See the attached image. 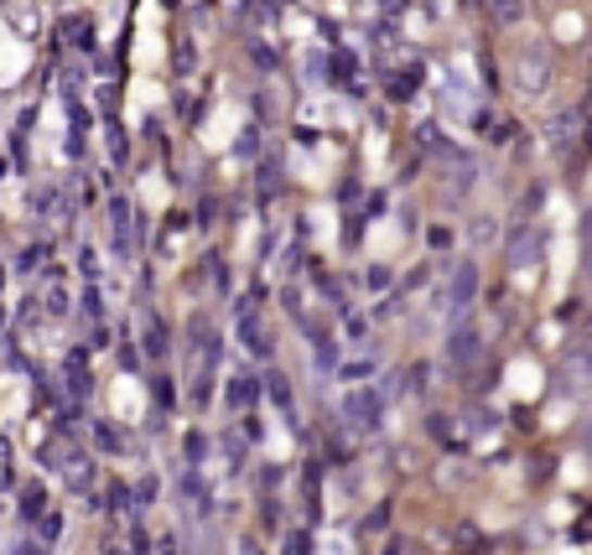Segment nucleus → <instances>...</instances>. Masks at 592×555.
<instances>
[{"instance_id": "39448f33", "label": "nucleus", "mask_w": 592, "mask_h": 555, "mask_svg": "<svg viewBox=\"0 0 592 555\" xmlns=\"http://www.w3.org/2000/svg\"><path fill=\"white\" fill-rule=\"evenodd\" d=\"M588 270H592V250H588Z\"/></svg>"}, {"instance_id": "f03ea898", "label": "nucleus", "mask_w": 592, "mask_h": 555, "mask_svg": "<svg viewBox=\"0 0 592 555\" xmlns=\"http://www.w3.org/2000/svg\"><path fill=\"white\" fill-rule=\"evenodd\" d=\"M536 250H541V234H536V229H525L520 239L509 244V260H515V265H530V260H536Z\"/></svg>"}, {"instance_id": "f257e3e1", "label": "nucleus", "mask_w": 592, "mask_h": 555, "mask_svg": "<svg viewBox=\"0 0 592 555\" xmlns=\"http://www.w3.org/2000/svg\"><path fill=\"white\" fill-rule=\"evenodd\" d=\"M515 84H520V93H545V84H551V52L545 47H525L520 63H515Z\"/></svg>"}, {"instance_id": "20e7f679", "label": "nucleus", "mask_w": 592, "mask_h": 555, "mask_svg": "<svg viewBox=\"0 0 592 555\" xmlns=\"http://www.w3.org/2000/svg\"><path fill=\"white\" fill-rule=\"evenodd\" d=\"M582 234H588V250H592V213H588V224H582Z\"/></svg>"}, {"instance_id": "7ed1b4c3", "label": "nucleus", "mask_w": 592, "mask_h": 555, "mask_svg": "<svg viewBox=\"0 0 592 555\" xmlns=\"http://www.w3.org/2000/svg\"><path fill=\"white\" fill-rule=\"evenodd\" d=\"M489 11H494L499 26H515V22H520V0H489Z\"/></svg>"}]
</instances>
